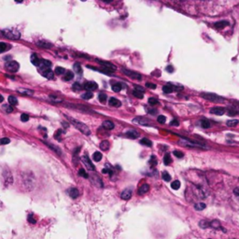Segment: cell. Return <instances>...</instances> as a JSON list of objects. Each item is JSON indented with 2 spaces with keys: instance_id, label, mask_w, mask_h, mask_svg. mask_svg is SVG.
<instances>
[{
  "instance_id": "obj_7",
  "label": "cell",
  "mask_w": 239,
  "mask_h": 239,
  "mask_svg": "<svg viewBox=\"0 0 239 239\" xmlns=\"http://www.w3.org/2000/svg\"><path fill=\"white\" fill-rule=\"evenodd\" d=\"M97 62H98L100 64L104 65V67H105V68H108V69L111 70L112 72H114V71L116 70V66H115L114 64H112L111 63H109V62H106V61H101V60H97Z\"/></svg>"
},
{
  "instance_id": "obj_54",
  "label": "cell",
  "mask_w": 239,
  "mask_h": 239,
  "mask_svg": "<svg viewBox=\"0 0 239 239\" xmlns=\"http://www.w3.org/2000/svg\"><path fill=\"white\" fill-rule=\"evenodd\" d=\"M174 155H175L176 157H178V158H182L184 154H183V152H181V151L175 150V151H174Z\"/></svg>"
},
{
  "instance_id": "obj_40",
  "label": "cell",
  "mask_w": 239,
  "mask_h": 239,
  "mask_svg": "<svg viewBox=\"0 0 239 239\" xmlns=\"http://www.w3.org/2000/svg\"><path fill=\"white\" fill-rule=\"evenodd\" d=\"M93 96V94L92 92H86L85 93H83V94L81 95V98L84 99V100H89V99H91Z\"/></svg>"
},
{
  "instance_id": "obj_56",
  "label": "cell",
  "mask_w": 239,
  "mask_h": 239,
  "mask_svg": "<svg viewBox=\"0 0 239 239\" xmlns=\"http://www.w3.org/2000/svg\"><path fill=\"white\" fill-rule=\"evenodd\" d=\"M50 99L52 101V102H62V99L61 98H58L56 96H50Z\"/></svg>"
},
{
  "instance_id": "obj_20",
  "label": "cell",
  "mask_w": 239,
  "mask_h": 239,
  "mask_svg": "<svg viewBox=\"0 0 239 239\" xmlns=\"http://www.w3.org/2000/svg\"><path fill=\"white\" fill-rule=\"evenodd\" d=\"M103 127L107 130H112L115 126H114V123L110 121H105L103 122Z\"/></svg>"
},
{
  "instance_id": "obj_28",
  "label": "cell",
  "mask_w": 239,
  "mask_h": 239,
  "mask_svg": "<svg viewBox=\"0 0 239 239\" xmlns=\"http://www.w3.org/2000/svg\"><path fill=\"white\" fill-rule=\"evenodd\" d=\"M210 227H212L214 229H220L221 225H220V222L218 220H214L210 222Z\"/></svg>"
},
{
  "instance_id": "obj_32",
  "label": "cell",
  "mask_w": 239,
  "mask_h": 239,
  "mask_svg": "<svg viewBox=\"0 0 239 239\" xmlns=\"http://www.w3.org/2000/svg\"><path fill=\"white\" fill-rule=\"evenodd\" d=\"M18 92L20 93L26 94V95H33L34 94V92L32 90H29V89H20V90H18Z\"/></svg>"
},
{
  "instance_id": "obj_15",
  "label": "cell",
  "mask_w": 239,
  "mask_h": 239,
  "mask_svg": "<svg viewBox=\"0 0 239 239\" xmlns=\"http://www.w3.org/2000/svg\"><path fill=\"white\" fill-rule=\"evenodd\" d=\"M68 194H69V196H70L71 198L76 199V198H78V197H79V195H80V192H79V190H78V189H76V188H72V189H70L69 191H68Z\"/></svg>"
},
{
  "instance_id": "obj_13",
  "label": "cell",
  "mask_w": 239,
  "mask_h": 239,
  "mask_svg": "<svg viewBox=\"0 0 239 239\" xmlns=\"http://www.w3.org/2000/svg\"><path fill=\"white\" fill-rule=\"evenodd\" d=\"M131 196H132V190L131 189H125L121 194V197L123 200H129L131 198Z\"/></svg>"
},
{
  "instance_id": "obj_1",
  "label": "cell",
  "mask_w": 239,
  "mask_h": 239,
  "mask_svg": "<svg viewBox=\"0 0 239 239\" xmlns=\"http://www.w3.org/2000/svg\"><path fill=\"white\" fill-rule=\"evenodd\" d=\"M65 117L68 119V121H69V122H70L80 132H81L83 134H85V135H90V134H91V131H90L89 127H88L86 124H84L83 122H79V121H77L76 119L71 118V117H69V116H66V115H65Z\"/></svg>"
},
{
  "instance_id": "obj_18",
  "label": "cell",
  "mask_w": 239,
  "mask_h": 239,
  "mask_svg": "<svg viewBox=\"0 0 239 239\" xmlns=\"http://www.w3.org/2000/svg\"><path fill=\"white\" fill-rule=\"evenodd\" d=\"M163 91L164 93H171L174 91V87L171 83H168V84H166L163 87Z\"/></svg>"
},
{
  "instance_id": "obj_53",
  "label": "cell",
  "mask_w": 239,
  "mask_h": 239,
  "mask_svg": "<svg viewBox=\"0 0 239 239\" xmlns=\"http://www.w3.org/2000/svg\"><path fill=\"white\" fill-rule=\"evenodd\" d=\"M36 219L34 218V215L33 214H30L29 216H28V221L29 222H31V223H33V224H35L36 223Z\"/></svg>"
},
{
  "instance_id": "obj_61",
  "label": "cell",
  "mask_w": 239,
  "mask_h": 239,
  "mask_svg": "<svg viewBox=\"0 0 239 239\" xmlns=\"http://www.w3.org/2000/svg\"><path fill=\"white\" fill-rule=\"evenodd\" d=\"M3 101H4V97L1 94H0V103H2Z\"/></svg>"
},
{
  "instance_id": "obj_19",
  "label": "cell",
  "mask_w": 239,
  "mask_h": 239,
  "mask_svg": "<svg viewBox=\"0 0 239 239\" xmlns=\"http://www.w3.org/2000/svg\"><path fill=\"white\" fill-rule=\"evenodd\" d=\"M228 24H229L228 22H226V21H220V22L215 23H214V26H215L217 29H222V28L226 27Z\"/></svg>"
},
{
  "instance_id": "obj_36",
  "label": "cell",
  "mask_w": 239,
  "mask_h": 239,
  "mask_svg": "<svg viewBox=\"0 0 239 239\" xmlns=\"http://www.w3.org/2000/svg\"><path fill=\"white\" fill-rule=\"evenodd\" d=\"M2 109H3V110H4L5 112H7V113H11V112L13 111V108H12L10 105H8V104L3 105Z\"/></svg>"
},
{
  "instance_id": "obj_5",
  "label": "cell",
  "mask_w": 239,
  "mask_h": 239,
  "mask_svg": "<svg viewBox=\"0 0 239 239\" xmlns=\"http://www.w3.org/2000/svg\"><path fill=\"white\" fill-rule=\"evenodd\" d=\"M81 160H82L83 163L85 164V166L87 167V169H88V170H90V171H94L95 167H94V165L93 164V163L91 162L90 158H89L87 155H84V156H82Z\"/></svg>"
},
{
  "instance_id": "obj_33",
  "label": "cell",
  "mask_w": 239,
  "mask_h": 239,
  "mask_svg": "<svg viewBox=\"0 0 239 239\" xmlns=\"http://www.w3.org/2000/svg\"><path fill=\"white\" fill-rule=\"evenodd\" d=\"M122 89V83H116V84H113V85H112V90H113V92H115V93L121 92Z\"/></svg>"
},
{
  "instance_id": "obj_45",
  "label": "cell",
  "mask_w": 239,
  "mask_h": 239,
  "mask_svg": "<svg viewBox=\"0 0 239 239\" xmlns=\"http://www.w3.org/2000/svg\"><path fill=\"white\" fill-rule=\"evenodd\" d=\"M162 178H163V179L164 180V181H170L171 180V176H170L167 172H163V174H162Z\"/></svg>"
},
{
  "instance_id": "obj_35",
  "label": "cell",
  "mask_w": 239,
  "mask_h": 239,
  "mask_svg": "<svg viewBox=\"0 0 239 239\" xmlns=\"http://www.w3.org/2000/svg\"><path fill=\"white\" fill-rule=\"evenodd\" d=\"M54 73H55L56 75H63L64 73H65V69H64V67L57 66V67L55 68V70H54Z\"/></svg>"
},
{
  "instance_id": "obj_6",
  "label": "cell",
  "mask_w": 239,
  "mask_h": 239,
  "mask_svg": "<svg viewBox=\"0 0 239 239\" xmlns=\"http://www.w3.org/2000/svg\"><path fill=\"white\" fill-rule=\"evenodd\" d=\"M122 72H124L125 75H127L128 77H130V78H132V79L138 80H141V75L138 74V73H136V72H134V71H131V70H129V69H125V68H123Z\"/></svg>"
},
{
  "instance_id": "obj_2",
  "label": "cell",
  "mask_w": 239,
  "mask_h": 239,
  "mask_svg": "<svg viewBox=\"0 0 239 239\" xmlns=\"http://www.w3.org/2000/svg\"><path fill=\"white\" fill-rule=\"evenodd\" d=\"M2 34L10 39H19L21 37V34L16 29H4L2 30Z\"/></svg>"
},
{
  "instance_id": "obj_48",
  "label": "cell",
  "mask_w": 239,
  "mask_h": 239,
  "mask_svg": "<svg viewBox=\"0 0 239 239\" xmlns=\"http://www.w3.org/2000/svg\"><path fill=\"white\" fill-rule=\"evenodd\" d=\"M10 138H1V139H0V146H2V145H8V144H10Z\"/></svg>"
},
{
  "instance_id": "obj_12",
  "label": "cell",
  "mask_w": 239,
  "mask_h": 239,
  "mask_svg": "<svg viewBox=\"0 0 239 239\" xmlns=\"http://www.w3.org/2000/svg\"><path fill=\"white\" fill-rule=\"evenodd\" d=\"M210 112L214 115H217V116H221L225 113V109H222V108H213L212 109H210Z\"/></svg>"
},
{
  "instance_id": "obj_57",
  "label": "cell",
  "mask_w": 239,
  "mask_h": 239,
  "mask_svg": "<svg viewBox=\"0 0 239 239\" xmlns=\"http://www.w3.org/2000/svg\"><path fill=\"white\" fill-rule=\"evenodd\" d=\"M146 87L147 88H150V89H156V85L153 84V83H150V82H147L146 83Z\"/></svg>"
},
{
  "instance_id": "obj_25",
  "label": "cell",
  "mask_w": 239,
  "mask_h": 239,
  "mask_svg": "<svg viewBox=\"0 0 239 239\" xmlns=\"http://www.w3.org/2000/svg\"><path fill=\"white\" fill-rule=\"evenodd\" d=\"M73 68H74V70L77 74H81L82 73V68H81L80 63H75L74 65H73Z\"/></svg>"
},
{
  "instance_id": "obj_23",
  "label": "cell",
  "mask_w": 239,
  "mask_h": 239,
  "mask_svg": "<svg viewBox=\"0 0 239 239\" xmlns=\"http://www.w3.org/2000/svg\"><path fill=\"white\" fill-rule=\"evenodd\" d=\"M102 157H103V155H102V153L99 152V151H95V152L93 154V161H95V162H100V161L102 160Z\"/></svg>"
},
{
  "instance_id": "obj_51",
  "label": "cell",
  "mask_w": 239,
  "mask_h": 239,
  "mask_svg": "<svg viewBox=\"0 0 239 239\" xmlns=\"http://www.w3.org/2000/svg\"><path fill=\"white\" fill-rule=\"evenodd\" d=\"M79 175L80 176V177H83V178H85V179H88L89 178V176H88V174L84 171L83 169H80V171H79Z\"/></svg>"
},
{
  "instance_id": "obj_39",
  "label": "cell",
  "mask_w": 239,
  "mask_h": 239,
  "mask_svg": "<svg viewBox=\"0 0 239 239\" xmlns=\"http://www.w3.org/2000/svg\"><path fill=\"white\" fill-rule=\"evenodd\" d=\"M38 45L39 47H42V48H52V45L49 42H45V41H39L38 42Z\"/></svg>"
},
{
  "instance_id": "obj_43",
  "label": "cell",
  "mask_w": 239,
  "mask_h": 239,
  "mask_svg": "<svg viewBox=\"0 0 239 239\" xmlns=\"http://www.w3.org/2000/svg\"><path fill=\"white\" fill-rule=\"evenodd\" d=\"M179 187H180V182H179V180H175V181H173V182L171 183V188H172L173 190H179Z\"/></svg>"
},
{
  "instance_id": "obj_59",
  "label": "cell",
  "mask_w": 239,
  "mask_h": 239,
  "mask_svg": "<svg viewBox=\"0 0 239 239\" xmlns=\"http://www.w3.org/2000/svg\"><path fill=\"white\" fill-rule=\"evenodd\" d=\"M166 71H167V72H170V73H172V72L174 71V68H173V66H171V65L167 66V68H166Z\"/></svg>"
},
{
  "instance_id": "obj_16",
  "label": "cell",
  "mask_w": 239,
  "mask_h": 239,
  "mask_svg": "<svg viewBox=\"0 0 239 239\" xmlns=\"http://www.w3.org/2000/svg\"><path fill=\"white\" fill-rule=\"evenodd\" d=\"M126 136L129 138H131V139H135V138H138V133L136 131H134V130H130L126 133Z\"/></svg>"
},
{
  "instance_id": "obj_29",
  "label": "cell",
  "mask_w": 239,
  "mask_h": 239,
  "mask_svg": "<svg viewBox=\"0 0 239 239\" xmlns=\"http://www.w3.org/2000/svg\"><path fill=\"white\" fill-rule=\"evenodd\" d=\"M200 123H201V126H202L203 128H204V129H207V128H209V127H210V122H209V121L207 120V119L201 120Z\"/></svg>"
},
{
  "instance_id": "obj_49",
  "label": "cell",
  "mask_w": 239,
  "mask_h": 239,
  "mask_svg": "<svg viewBox=\"0 0 239 239\" xmlns=\"http://www.w3.org/2000/svg\"><path fill=\"white\" fill-rule=\"evenodd\" d=\"M157 122H159V123H164L165 122H166V118H165V116H163V115H161V116H159L158 118H157Z\"/></svg>"
},
{
  "instance_id": "obj_31",
  "label": "cell",
  "mask_w": 239,
  "mask_h": 239,
  "mask_svg": "<svg viewBox=\"0 0 239 239\" xmlns=\"http://www.w3.org/2000/svg\"><path fill=\"white\" fill-rule=\"evenodd\" d=\"M73 78H74V74H73V72H71V71H67V72L65 73V76H64V80H65V81H69V80H71Z\"/></svg>"
},
{
  "instance_id": "obj_22",
  "label": "cell",
  "mask_w": 239,
  "mask_h": 239,
  "mask_svg": "<svg viewBox=\"0 0 239 239\" xmlns=\"http://www.w3.org/2000/svg\"><path fill=\"white\" fill-rule=\"evenodd\" d=\"M43 76H44L45 78L49 79V80H52V79L54 78V73H53L51 69H48V70H46V71L43 72Z\"/></svg>"
},
{
  "instance_id": "obj_21",
  "label": "cell",
  "mask_w": 239,
  "mask_h": 239,
  "mask_svg": "<svg viewBox=\"0 0 239 239\" xmlns=\"http://www.w3.org/2000/svg\"><path fill=\"white\" fill-rule=\"evenodd\" d=\"M100 149L102 150H108L109 149V142L108 141V140H104V141H102L101 143H100Z\"/></svg>"
},
{
  "instance_id": "obj_8",
  "label": "cell",
  "mask_w": 239,
  "mask_h": 239,
  "mask_svg": "<svg viewBox=\"0 0 239 239\" xmlns=\"http://www.w3.org/2000/svg\"><path fill=\"white\" fill-rule=\"evenodd\" d=\"M84 88L85 90H87L88 92H92V91H94L98 88V85L96 82L94 81H88L84 84Z\"/></svg>"
},
{
  "instance_id": "obj_11",
  "label": "cell",
  "mask_w": 239,
  "mask_h": 239,
  "mask_svg": "<svg viewBox=\"0 0 239 239\" xmlns=\"http://www.w3.org/2000/svg\"><path fill=\"white\" fill-rule=\"evenodd\" d=\"M109 104L110 107H113V108H120V107L122 106L121 101L118 100V99H116V98H114V97H111V98L109 100Z\"/></svg>"
},
{
  "instance_id": "obj_9",
  "label": "cell",
  "mask_w": 239,
  "mask_h": 239,
  "mask_svg": "<svg viewBox=\"0 0 239 239\" xmlns=\"http://www.w3.org/2000/svg\"><path fill=\"white\" fill-rule=\"evenodd\" d=\"M134 122L138 123V124H141V125H146V126H150V125H151L150 122L148 119H145V118H142V117L135 118V119L134 120Z\"/></svg>"
},
{
  "instance_id": "obj_46",
  "label": "cell",
  "mask_w": 239,
  "mask_h": 239,
  "mask_svg": "<svg viewBox=\"0 0 239 239\" xmlns=\"http://www.w3.org/2000/svg\"><path fill=\"white\" fill-rule=\"evenodd\" d=\"M149 104L151 106H155V105L159 104V101H158V99H156L154 97H150V98H149Z\"/></svg>"
},
{
  "instance_id": "obj_37",
  "label": "cell",
  "mask_w": 239,
  "mask_h": 239,
  "mask_svg": "<svg viewBox=\"0 0 239 239\" xmlns=\"http://www.w3.org/2000/svg\"><path fill=\"white\" fill-rule=\"evenodd\" d=\"M140 143L142 144V145H144V146H148V147H151V145H152V142L150 140V139H148V138H142L141 140H140Z\"/></svg>"
},
{
  "instance_id": "obj_50",
  "label": "cell",
  "mask_w": 239,
  "mask_h": 239,
  "mask_svg": "<svg viewBox=\"0 0 239 239\" xmlns=\"http://www.w3.org/2000/svg\"><path fill=\"white\" fill-rule=\"evenodd\" d=\"M28 120H29V116H28V114L23 113V114L21 115V121H22V122H26Z\"/></svg>"
},
{
  "instance_id": "obj_10",
  "label": "cell",
  "mask_w": 239,
  "mask_h": 239,
  "mask_svg": "<svg viewBox=\"0 0 239 239\" xmlns=\"http://www.w3.org/2000/svg\"><path fill=\"white\" fill-rule=\"evenodd\" d=\"M3 176H4V179H5L6 184H10V183H12V181H13V178H12L11 173L10 172V170H5V171L3 172Z\"/></svg>"
},
{
  "instance_id": "obj_3",
  "label": "cell",
  "mask_w": 239,
  "mask_h": 239,
  "mask_svg": "<svg viewBox=\"0 0 239 239\" xmlns=\"http://www.w3.org/2000/svg\"><path fill=\"white\" fill-rule=\"evenodd\" d=\"M202 97L207 99L210 102H214V103H222V102L224 101V99L215 93H203L202 94Z\"/></svg>"
},
{
  "instance_id": "obj_42",
  "label": "cell",
  "mask_w": 239,
  "mask_h": 239,
  "mask_svg": "<svg viewBox=\"0 0 239 239\" xmlns=\"http://www.w3.org/2000/svg\"><path fill=\"white\" fill-rule=\"evenodd\" d=\"M163 163H164L165 165H168V164H170L172 163V159H171V157H170L169 154H165V156L163 157Z\"/></svg>"
},
{
  "instance_id": "obj_55",
  "label": "cell",
  "mask_w": 239,
  "mask_h": 239,
  "mask_svg": "<svg viewBox=\"0 0 239 239\" xmlns=\"http://www.w3.org/2000/svg\"><path fill=\"white\" fill-rule=\"evenodd\" d=\"M61 133H62V131L61 130H57L56 132H55V134H54V138H56V139H60V136H61Z\"/></svg>"
},
{
  "instance_id": "obj_38",
  "label": "cell",
  "mask_w": 239,
  "mask_h": 239,
  "mask_svg": "<svg viewBox=\"0 0 239 239\" xmlns=\"http://www.w3.org/2000/svg\"><path fill=\"white\" fill-rule=\"evenodd\" d=\"M206 204H204V203H198V204H196L195 206H194V208L196 209V210H203V209H204L206 208Z\"/></svg>"
},
{
  "instance_id": "obj_34",
  "label": "cell",
  "mask_w": 239,
  "mask_h": 239,
  "mask_svg": "<svg viewBox=\"0 0 239 239\" xmlns=\"http://www.w3.org/2000/svg\"><path fill=\"white\" fill-rule=\"evenodd\" d=\"M107 98H108V96H107V94L104 93H99V95H98V99H99V101L101 102V103H106Z\"/></svg>"
},
{
  "instance_id": "obj_27",
  "label": "cell",
  "mask_w": 239,
  "mask_h": 239,
  "mask_svg": "<svg viewBox=\"0 0 239 239\" xmlns=\"http://www.w3.org/2000/svg\"><path fill=\"white\" fill-rule=\"evenodd\" d=\"M44 144H46L49 148H51L52 150H53L58 155H61V154H62V152H61V150H60V149H59L58 147H56V146H54V145H52V144H49L48 142H44Z\"/></svg>"
},
{
  "instance_id": "obj_24",
  "label": "cell",
  "mask_w": 239,
  "mask_h": 239,
  "mask_svg": "<svg viewBox=\"0 0 239 239\" xmlns=\"http://www.w3.org/2000/svg\"><path fill=\"white\" fill-rule=\"evenodd\" d=\"M9 103H10V105L17 106L18 105V99L13 95H10L9 96Z\"/></svg>"
},
{
  "instance_id": "obj_60",
  "label": "cell",
  "mask_w": 239,
  "mask_h": 239,
  "mask_svg": "<svg viewBox=\"0 0 239 239\" xmlns=\"http://www.w3.org/2000/svg\"><path fill=\"white\" fill-rule=\"evenodd\" d=\"M233 192H234V194H236L237 196H239V187L235 188V189L233 190Z\"/></svg>"
},
{
  "instance_id": "obj_4",
  "label": "cell",
  "mask_w": 239,
  "mask_h": 239,
  "mask_svg": "<svg viewBox=\"0 0 239 239\" xmlns=\"http://www.w3.org/2000/svg\"><path fill=\"white\" fill-rule=\"evenodd\" d=\"M19 67H20V64L16 61H10V62H8L6 64V69L10 72H12V73L17 72L19 70Z\"/></svg>"
},
{
  "instance_id": "obj_44",
  "label": "cell",
  "mask_w": 239,
  "mask_h": 239,
  "mask_svg": "<svg viewBox=\"0 0 239 239\" xmlns=\"http://www.w3.org/2000/svg\"><path fill=\"white\" fill-rule=\"evenodd\" d=\"M133 94H134V96L138 97V98H140V99L143 98V96H144V93L139 92V91H138V90H134L133 91Z\"/></svg>"
},
{
  "instance_id": "obj_52",
  "label": "cell",
  "mask_w": 239,
  "mask_h": 239,
  "mask_svg": "<svg viewBox=\"0 0 239 239\" xmlns=\"http://www.w3.org/2000/svg\"><path fill=\"white\" fill-rule=\"evenodd\" d=\"M72 87H73L74 91H80V90H81V85H80L79 82H75Z\"/></svg>"
},
{
  "instance_id": "obj_30",
  "label": "cell",
  "mask_w": 239,
  "mask_h": 239,
  "mask_svg": "<svg viewBox=\"0 0 239 239\" xmlns=\"http://www.w3.org/2000/svg\"><path fill=\"white\" fill-rule=\"evenodd\" d=\"M92 181H93V183L94 185H96V186H98V187H103V184H102L101 179H100L98 177H96V176L93 177V179H92Z\"/></svg>"
},
{
  "instance_id": "obj_41",
  "label": "cell",
  "mask_w": 239,
  "mask_h": 239,
  "mask_svg": "<svg viewBox=\"0 0 239 239\" xmlns=\"http://www.w3.org/2000/svg\"><path fill=\"white\" fill-rule=\"evenodd\" d=\"M9 49V46L7 43L5 42H0V53H2L4 52H6Z\"/></svg>"
},
{
  "instance_id": "obj_14",
  "label": "cell",
  "mask_w": 239,
  "mask_h": 239,
  "mask_svg": "<svg viewBox=\"0 0 239 239\" xmlns=\"http://www.w3.org/2000/svg\"><path fill=\"white\" fill-rule=\"evenodd\" d=\"M30 61H31V63H32L34 65H36V66H38V67H39V64H40L41 59H39V58L38 57V55H37V54L33 53V54L31 55V57H30Z\"/></svg>"
},
{
  "instance_id": "obj_58",
  "label": "cell",
  "mask_w": 239,
  "mask_h": 239,
  "mask_svg": "<svg viewBox=\"0 0 239 239\" xmlns=\"http://www.w3.org/2000/svg\"><path fill=\"white\" fill-rule=\"evenodd\" d=\"M170 125H174V126H179V121L178 120H173L171 122H170Z\"/></svg>"
},
{
  "instance_id": "obj_47",
  "label": "cell",
  "mask_w": 239,
  "mask_h": 239,
  "mask_svg": "<svg viewBox=\"0 0 239 239\" xmlns=\"http://www.w3.org/2000/svg\"><path fill=\"white\" fill-rule=\"evenodd\" d=\"M226 124L229 126V127H233L235 126L236 124H238V121L237 120H230L226 122Z\"/></svg>"
},
{
  "instance_id": "obj_26",
  "label": "cell",
  "mask_w": 239,
  "mask_h": 239,
  "mask_svg": "<svg viewBox=\"0 0 239 239\" xmlns=\"http://www.w3.org/2000/svg\"><path fill=\"white\" fill-rule=\"evenodd\" d=\"M199 226H200L202 229H207V228L210 227V222L208 221V220H201V221L199 222Z\"/></svg>"
},
{
  "instance_id": "obj_17",
  "label": "cell",
  "mask_w": 239,
  "mask_h": 239,
  "mask_svg": "<svg viewBox=\"0 0 239 239\" xmlns=\"http://www.w3.org/2000/svg\"><path fill=\"white\" fill-rule=\"evenodd\" d=\"M149 191H150V186H149L148 184H143L141 187H139V189H138V194L142 195V194L147 193Z\"/></svg>"
}]
</instances>
